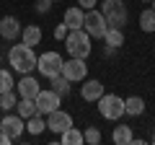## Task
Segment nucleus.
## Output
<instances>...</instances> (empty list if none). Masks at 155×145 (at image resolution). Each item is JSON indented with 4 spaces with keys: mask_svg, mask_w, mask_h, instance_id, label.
I'll use <instances>...</instances> for the list:
<instances>
[{
    "mask_svg": "<svg viewBox=\"0 0 155 145\" xmlns=\"http://www.w3.org/2000/svg\"><path fill=\"white\" fill-rule=\"evenodd\" d=\"M44 130H47V119H44V114H34V117L26 119V132H31L34 137H39Z\"/></svg>",
    "mask_w": 155,
    "mask_h": 145,
    "instance_id": "18",
    "label": "nucleus"
},
{
    "mask_svg": "<svg viewBox=\"0 0 155 145\" xmlns=\"http://www.w3.org/2000/svg\"><path fill=\"white\" fill-rule=\"evenodd\" d=\"M0 119H3V117H0Z\"/></svg>",
    "mask_w": 155,
    "mask_h": 145,
    "instance_id": "35",
    "label": "nucleus"
},
{
    "mask_svg": "<svg viewBox=\"0 0 155 145\" xmlns=\"http://www.w3.org/2000/svg\"><path fill=\"white\" fill-rule=\"evenodd\" d=\"M111 140H114L116 145H129V143L134 140L132 127H129V124H119V127H114V132H111Z\"/></svg>",
    "mask_w": 155,
    "mask_h": 145,
    "instance_id": "16",
    "label": "nucleus"
},
{
    "mask_svg": "<svg viewBox=\"0 0 155 145\" xmlns=\"http://www.w3.org/2000/svg\"><path fill=\"white\" fill-rule=\"evenodd\" d=\"M34 101H36V109H39V114H44V117H47L49 112L60 109V101H62V96L57 93V91H52V88H47V91L41 88V91H39V96H36Z\"/></svg>",
    "mask_w": 155,
    "mask_h": 145,
    "instance_id": "8",
    "label": "nucleus"
},
{
    "mask_svg": "<svg viewBox=\"0 0 155 145\" xmlns=\"http://www.w3.org/2000/svg\"><path fill=\"white\" fill-rule=\"evenodd\" d=\"M72 127V117L67 112H62V109H54V112H49L47 114V130H52V132L60 137L65 130H70Z\"/></svg>",
    "mask_w": 155,
    "mask_h": 145,
    "instance_id": "10",
    "label": "nucleus"
},
{
    "mask_svg": "<svg viewBox=\"0 0 155 145\" xmlns=\"http://www.w3.org/2000/svg\"><path fill=\"white\" fill-rule=\"evenodd\" d=\"M62 75H65L70 83H83L85 75H88V65H85L83 57H70L67 62H62Z\"/></svg>",
    "mask_w": 155,
    "mask_h": 145,
    "instance_id": "7",
    "label": "nucleus"
},
{
    "mask_svg": "<svg viewBox=\"0 0 155 145\" xmlns=\"http://www.w3.org/2000/svg\"><path fill=\"white\" fill-rule=\"evenodd\" d=\"M16 88V83H13V72L5 70V67H0V93H8V91Z\"/></svg>",
    "mask_w": 155,
    "mask_h": 145,
    "instance_id": "24",
    "label": "nucleus"
},
{
    "mask_svg": "<svg viewBox=\"0 0 155 145\" xmlns=\"http://www.w3.org/2000/svg\"><path fill=\"white\" fill-rule=\"evenodd\" d=\"M101 13L106 16V23L111 29H124L129 23V11L124 5V0H104L101 3Z\"/></svg>",
    "mask_w": 155,
    "mask_h": 145,
    "instance_id": "2",
    "label": "nucleus"
},
{
    "mask_svg": "<svg viewBox=\"0 0 155 145\" xmlns=\"http://www.w3.org/2000/svg\"><path fill=\"white\" fill-rule=\"evenodd\" d=\"M124 114H129V117H140V114H145V101L140 99V96H129V99H124Z\"/></svg>",
    "mask_w": 155,
    "mask_h": 145,
    "instance_id": "17",
    "label": "nucleus"
},
{
    "mask_svg": "<svg viewBox=\"0 0 155 145\" xmlns=\"http://www.w3.org/2000/svg\"><path fill=\"white\" fill-rule=\"evenodd\" d=\"M98 112L104 119H119L124 117V99H119L116 93H104L98 99Z\"/></svg>",
    "mask_w": 155,
    "mask_h": 145,
    "instance_id": "5",
    "label": "nucleus"
},
{
    "mask_svg": "<svg viewBox=\"0 0 155 145\" xmlns=\"http://www.w3.org/2000/svg\"><path fill=\"white\" fill-rule=\"evenodd\" d=\"M8 143H13V140H11V137H8V135H5V132H3V130H0V145H8Z\"/></svg>",
    "mask_w": 155,
    "mask_h": 145,
    "instance_id": "30",
    "label": "nucleus"
},
{
    "mask_svg": "<svg viewBox=\"0 0 155 145\" xmlns=\"http://www.w3.org/2000/svg\"><path fill=\"white\" fill-rule=\"evenodd\" d=\"M16 114H18V117H23V119H28V117H34V114H39L36 101H34V99H18Z\"/></svg>",
    "mask_w": 155,
    "mask_h": 145,
    "instance_id": "19",
    "label": "nucleus"
},
{
    "mask_svg": "<svg viewBox=\"0 0 155 145\" xmlns=\"http://www.w3.org/2000/svg\"><path fill=\"white\" fill-rule=\"evenodd\" d=\"M140 29L147 31V34L155 31V11H153V8H147V11L140 13Z\"/></svg>",
    "mask_w": 155,
    "mask_h": 145,
    "instance_id": "22",
    "label": "nucleus"
},
{
    "mask_svg": "<svg viewBox=\"0 0 155 145\" xmlns=\"http://www.w3.org/2000/svg\"><path fill=\"white\" fill-rule=\"evenodd\" d=\"M16 91H18V99H36L39 91H41V83L34 75H23L16 83Z\"/></svg>",
    "mask_w": 155,
    "mask_h": 145,
    "instance_id": "12",
    "label": "nucleus"
},
{
    "mask_svg": "<svg viewBox=\"0 0 155 145\" xmlns=\"http://www.w3.org/2000/svg\"><path fill=\"white\" fill-rule=\"evenodd\" d=\"M67 34H70V29L65 26V21H62V23H57V26H54V39L65 42V39H67Z\"/></svg>",
    "mask_w": 155,
    "mask_h": 145,
    "instance_id": "27",
    "label": "nucleus"
},
{
    "mask_svg": "<svg viewBox=\"0 0 155 145\" xmlns=\"http://www.w3.org/2000/svg\"><path fill=\"white\" fill-rule=\"evenodd\" d=\"M104 42H106V47H109V49L122 47V44H124V34H122V29H111V26H109V31L104 34Z\"/></svg>",
    "mask_w": 155,
    "mask_h": 145,
    "instance_id": "20",
    "label": "nucleus"
},
{
    "mask_svg": "<svg viewBox=\"0 0 155 145\" xmlns=\"http://www.w3.org/2000/svg\"><path fill=\"white\" fill-rule=\"evenodd\" d=\"M80 96H83V101H98L104 96V83L101 80H83Z\"/></svg>",
    "mask_w": 155,
    "mask_h": 145,
    "instance_id": "14",
    "label": "nucleus"
},
{
    "mask_svg": "<svg viewBox=\"0 0 155 145\" xmlns=\"http://www.w3.org/2000/svg\"><path fill=\"white\" fill-rule=\"evenodd\" d=\"M16 104H18V99H16V91L0 93V109H3V112H13V109H16Z\"/></svg>",
    "mask_w": 155,
    "mask_h": 145,
    "instance_id": "25",
    "label": "nucleus"
},
{
    "mask_svg": "<svg viewBox=\"0 0 155 145\" xmlns=\"http://www.w3.org/2000/svg\"><path fill=\"white\" fill-rule=\"evenodd\" d=\"M21 31H23V26H21V21H18L16 16H3L0 18V36H3V39L16 42L18 36H21Z\"/></svg>",
    "mask_w": 155,
    "mask_h": 145,
    "instance_id": "11",
    "label": "nucleus"
},
{
    "mask_svg": "<svg viewBox=\"0 0 155 145\" xmlns=\"http://www.w3.org/2000/svg\"><path fill=\"white\" fill-rule=\"evenodd\" d=\"M153 11H155V0H153Z\"/></svg>",
    "mask_w": 155,
    "mask_h": 145,
    "instance_id": "32",
    "label": "nucleus"
},
{
    "mask_svg": "<svg viewBox=\"0 0 155 145\" xmlns=\"http://www.w3.org/2000/svg\"><path fill=\"white\" fill-rule=\"evenodd\" d=\"M83 29L91 34V39H104V34L109 31V23H106V16L101 11H96V8H91V11H85V23Z\"/></svg>",
    "mask_w": 155,
    "mask_h": 145,
    "instance_id": "6",
    "label": "nucleus"
},
{
    "mask_svg": "<svg viewBox=\"0 0 155 145\" xmlns=\"http://www.w3.org/2000/svg\"><path fill=\"white\" fill-rule=\"evenodd\" d=\"M54 3H57V0H54Z\"/></svg>",
    "mask_w": 155,
    "mask_h": 145,
    "instance_id": "34",
    "label": "nucleus"
},
{
    "mask_svg": "<svg viewBox=\"0 0 155 145\" xmlns=\"http://www.w3.org/2000/svg\"><path fill=\"white\" fill-rule=\"evenodd\" d=\"M83 140H85V143H91V145H98L101 143V130L98 127H85Z\"/></svg>",
    "mask_w": 155,
    "mask_h": 145,
    "instance_id": "26",
    "label": "nucleus"
},
{
    "mask_svg": "<svg viewBox=\"0 0 155 145\" xmlns=\"http://www.w3.org/2000/svg\"><path fill=\"white\" fill-rule=\"evenodd\" d=\"M8 62H11V67L16 72H21V75H28V72L36 67V55H34V47L28 44H13L11 52H8Z\"/></svg>",
    "mask_w": 155,
    "mask_h": 145,
    "instance_id": "1",
    "label": "nucleus"
},
{
    "mask_svg": "<svg viewBox=\"0 0 155 145\" xmlns=\"http://www.w3.org/2000/svg\"><path fill=\"white\" fill-rule=\"evenodd\" d=\"M49 83H52V91H57L60 96H67L70 93V80L65 78V75H54V78H49Z\"/></svg>",
    "mask_w": 155,
    "mask_h": 145,
    "instance_id": "23",
    "label": "nucleus"
},
{
    "mask_svg": "<svg viewBox=\"0 0 155 145\" xmlns=\"http://www.w3.org/2000/svg\"><path fill=\"white\" fill-rule=\"evenodd\" d=\"M96 3H98V0H78V5L83 8V11H91V8H96Z\"/></svg>",
    "mask_w": 155,
    "mask_h": 145,
    "instance_id": "29",
    "label": "nucleus"
},
{
    "mask_svg": "<svg viewBox=\"0 0 155 145\" xmlns=\"http://www.w3.org/2000/svg\"><path fill=\"white\" fill-rule=\"evenodd\" d=\"M0 130H3L11 140H18L26 132V119L18 117V114H5V117L0 119Z\"/></svg>",
    "mask_w": 155,
    "mask_h": 145,
    "instance_id": "9",
    "label": "nucleus"
},
{
    "mask_svg": "<svg viewBox=\"0 0 155 145\" xmlns=\"http://www.w3.org/2000/svg\"><path fill=\"white\" fill-rule=\"evenodd\" d=\"M65 26L70 29V31H75V29H83V23H85V11L80 5H72V8H67L65 11Z\"/></svg>",
    "mask_w": 155,
    "mask_h": 145,
    "instance_id": "13",
    "label": "nucleus"
},
{
    "mask_svg": "<svg viewBox=\"0 0 155 145\" xmlns=\"http://www.w3.org/2000/svg\"><path fill=\"white\" fill-rule=\"evenodd\" d=\"M153 143H155V135H153Z\"/></svg>",
    "mask_w": 155,
    "mask_h": 145,
    "instance_id": "33",
    "label": "nucleus"
},
{
    "mask_svg": "<svg viewBox=\"0 0 155 145\" xmlns=\"http://www.w3.org/2000/svg\"><path fill=\"white\" fill-rule=\"evenodd\" d=\"M52 3H54V0H36V13H49Z\"/></svg>",
    "mask_w": 155,
    "mask_h": 145,
    "instance_id": "28",
    "label": "nucleus"
},
{
    "mask_svg": "<svg viewBox=\"0 0 155 145\" xmlns=\"http://www.w3.org/2000/svg\"><path fill=\"white\" fill-rule=\"evenodd\" d=\"M62 55L60 52H41V55L36 57V70L44 75V78H54V75H60L62 70Z\"/></svg>",
    "mask_w": 155,
    "mask_h": 145,
    "instance_id": "4",
    "label": "nucleus"
},
{
    "mask_svg": "<svg viewBox=\"0 0 155 145\" xmlns=\"http://www.w3.org/2000/svg\"><path fill=\"white\" fill-rule=\"evenodd\" d=\"M21 39H23V44H28V47H36L39 42H41V29H39L36 23H28V26H23V31H21Z\"/></svg>",
    "mask_w": 155,
    "mask_h": 145,
    "instance_id": "15",
    "label": "nucleus"
},
{
    "mask_svg": "<svg viewBox=\"0 0 155 145\" xmlns=\"http://www.w3.org/2000/svg\"><path fill=\"white\" fill-rule=\"evenodd\" d=\"M60 143L62 145H80V143H85V140H83V132L78 127H70V130H65V132L60 135Z\"/></svg>",
    "mask_w": 155,
    "mask_h": 145,
    "instance_id": "21",
    "label": "nucleus"
},
{
    "mask_svg": "<svg viewBox=\"0 0 155 145\" xmlns=\"http://www.w3.org/2000/svg\"><path fill=\"white\" fill-rule=\"evenodd\" d=\"M65 47L67 52H70V57H88L91 55V34L85 31V29H75V31L67 34V39H65Z\"/></svg>",
    "mask_w": 155,
    "mask_h": 145,
    "instance_id": "3",
    "label": "nucleus"
},
{
    "mask_svg": "<svg viewBox=\"0 0 155 145\" xmlns=\"http://www.w3.org/2000/svg\"><path fill=\"white\" fill-rule=\"evenodd\" d=\"M142 3H153V0H142Z\"/></svg>",
    "mask_w": 155,
    "mask_h": 145,
    "instance_id": "31",
    "label": "nucleus"
}]
</instances>
